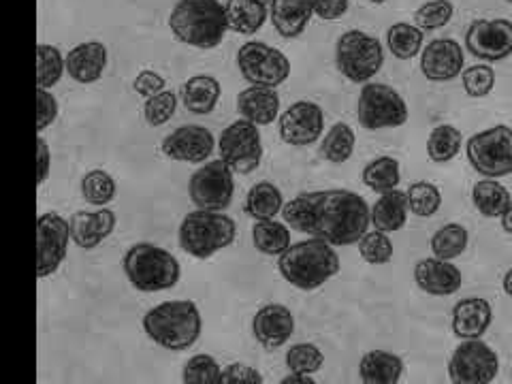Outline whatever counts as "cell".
Listing matches in <instances>:
<instances>
[{"instance_id":"1","label":"cell","mask_w":512,"mask_h":384,"mask_svg":"<svg viewBox=\"0 0 512 384\" xmlns=\"http://www.w3.org/2000/svg\"><path fill=\"white\" fill-rule=\"evenodd\" d=\"M372 207L359 192L327 188L301 192L284 203L282 218L297 233L325 239L331 246H355L367 233Z\"/></svg>"},{"instance_id":"2","label":"cell","mask_w":512,"mask_h":384,"mask_svg":"<svg viewBox=\"0 0 512 384\" xmlns=\"http://www.w3.org/2000/svg\"><path fill=\"white\" fill-rule=\"evenodd\" d=\"M278 269L288 284L312 293L340 274V256L325 239L312 237L288 246L280 254Z\"/></svg>"},{"instance_id":"3","label":"cell","mask_w":512,"mask_h":384,"mask_svg":"<svg viewBox=\"0 0 512 384\" xmlns=\"http://www.w3.org/2000/svg\"><path fill=\"white\" fill-rule=\"evenodd\" d=\"M173 37L197 50H214L227 37V11L220 0H178L169 13Z\"/></svg>"},{"instance_id":"4","label":"cell","mask_w":512,"mask_h":384,"mask_svg":"<svg viewBox=\"0 0 512 384\" xmlns=\"http://www.w3.org/2000/svg\"><path fill=\"white\" fill-rule=\"evenodd\" d=\"M141 325L156 346L182 352L195 346L201 338L203 320L195 301L175 299L158 303L156 308L143 316Z\"/></svg>"},{"instance_id":"5","label":"cell","mask_w":512,"mask_h":384,"mask_svg":"<svg viewBox=\"0 0 512 384\" xmlns=\"http://www.w3.org/2000/svg\"><path fill=\"white\" fill-rule=\"evenodd\" d=\"M124 274L139 293L169 291L180 282L182 267L175 256L154 244H135L124 254Z\"/></svg>"},{"instance_id":"6","label":"cell","mask_w":512,"mask_h":384,"mask_svg":"<svg viewBox=\"0 0 512 384\" xmlns=\"http://www.w3.org/2000/svg\"><path fill=\"white\" fill-rule=\"evenodd\" d=\"M235 235L237 224L231 216L216 210H199V207L184 216L178 231L182 250L201 261L229 248L235 242Z\"/></svg>"},{"instance_id":"7","label":"cell","mask_w":512,"mask_h":384,"mask_svg":"<svg viewBox=\"0 0 512 384\" xmlns=\"http://www.w3.org/2000/svg\"><path fill=\"white\" fill-rule=\"evenodd\" d=\"M335 64L352 84H367L384 64L382 43L363 30H346L335 43Z\"/></svg>"},{"instance_id":"8","label":"cell","mask_w":512,"mask_h":384,"mask_svg":"<svg viewBox=\"0 0 512 384\" xmlns=\"http://www.w3.org/2000/svg\"><path fill=\"white\" fill-rule=\"evenodd\" d=\"M466 154L474 171L485 178L500 180L512 173V128L493 126L468 139Z\"/></svg>"},{"instance_id":"9","label":"cell","mask_w":512,"mask_h":384,"mask_svg":"<svg viewBox=\"0 0 512 384\" xmlns=\"http://www.w3.org/2000/svg\"><path fill=\"white\" fill-rule=\"evenodd\" d=\"M357 118L367 131L399 128L408 122V105L395 88L367 82L357 101Z\"/></svg>"},{"instance_id":"10","label":"cell","mask_w":512,"mask_h":384,"mask_svg":"<svg viewBox=\"0 0 512 384\" xmlns=\"http://www.w3.org/2000/svg\"><path fill=\"white\" fill-rule=\"evenodd\" d=\"M237 69L250 86L278 88L291 75V60L263 41H248L237 52Z\"/></svg>"},{"instance_id":"11","label":"cell","mask_w":512,"mask_h":384,"mask_svg":"<svg viewBox=\"0 0 512 384\" xmlns=\"http://www.w3.org/2000/svg\"><path fill=\"white\" fill-rule=\"evenodd\" d=\"M233 169L222 158L199 167L188 180V195L199 210L224 212L233 201L235 180Z\"/></svg>"},{"instance_id":"12","label":"cell","mask_w":512,"mask_h":384,"mask_svg":"<svg viewBox=\"0 0 512 384\" xmlns=\"http://www.w3.org/2000/svg\"><path fill=\"white\" fill-rule=\"evenodd\" d=\"M218 154L235 173L248 175L259 169L263 160L259 126L248 120H237L229 124L218 139Z\"/></svg>"},{"instance_id":"13","label":"cell","mask_w":512,"mask_h":384,"mask_svg":"<svg viewBox=\"0 0 512 384\" xmlns=\"http://www.w3.org/2000/svg\"><path fill=\"white\" fill-rule=\"evenodd\" d=\"M500 372V357L480 338L463 340L451 361H448V380L455 384H489Z\"/></svg>"},{"instance_id":"14","label":"cell","mask_w":512,"mask_h":384,"mask_svg":"<svg viewBox=\"0 0 512 384\" xmlns=\"http://www.w3.org/2000/svg\"><path fill=\"white\" fill-rule=\"evenodd\" d=\"M71 224L56 212H47L37 220V256L39 278H50L67 259Z\"/></svg>"},{"instance_id":"15","label":"cell","mask_w":512,"mask_h":384,"mask_svg":"<svg viewBox=\"0 0 512 384\" xmlns=\"http://www.w3.org/2000/svg\"><path fill=\"white\" fill-rule=\"evenodd\" d=\"M278 131L284 143L295 148H306L323 139L325 111L312 101H297L280 116Z\"/></svg>"},{"instance_id":"16","label":"cell","mask_w":512,"mask_h":384,"mask_svg":"<svg viewBox=\"0 0 512 384\" xmlns=\"http://www.w3.org/2000/svg\"><path fill=\"white\" fill-rule=\"evenodd\" d=\"M466 50L485 62H500L512 54V22L476 20L466 32Z\"/></svg>"},{"instance_id":"17","label":"cell","mask_w":512,"mask_h":384,"mask_svg":"<svg viewBox=\"0 0 512 384\" xmlns=\"http://www.w3.org/2000/svg\"><path fill=\"white\" fill-rule=\"evenodd\" d=\"M163 154L169 160H178V163H207V158L214 154L216 139L212 131L199 124H186L175 128L171 135L163 139Z\"/></svg>"},{"instance_id":"18","label":"cell","mask_w":512,"mask_h":384,"mask_svg":"<svg viewBox=\"0 0 512 384\" xmlns=\"http://www.w3.org/2000/svg\"><path fill=\"white\" fill-rule=\"evenodd\" d=\"M466 54L455 39H434L421 52V73L429 82H453L463 73Z\"/></svg>"},{"instance_id":"19","label":"cell","mask_w":512,"mask_h":384,"mask_svg":"<svg viewBox=\"0 0 512 384\" xmlns=\"http://www.w3.org/2000/svg\"><path fill=\"white\" fill-rule=\"evenodd\" d=\"M254 340L265 350H278L295 333V316L282 303H269L252 318Z\"/></svg>"},{"instance_id":"20","label":"cell","mask_w":512,"mask_h":384,"mask_svg":"<svg viewBox=\"0 0 512 384\" xmlns=\"http://www.w3.org/2000/svg\"><path fill=\"white\" fill-rule=\"evenodd\" d=\"M414 282L427 295L448 297L459 291L463 276L457 265L434 256V259H423L414 265Z\"/></svg>"},{"instance_id":"21","label":"cell","mask_w":512,"mask_h":384,"mask_svg":"<svg viewBox=\"0 0 512 384\" xmlns=\"http://www.w3.org/2000/svg\"><path fill=\"white\" fill-rule=\"evenodd\" d=\"M116 222V214L107 207H101L96 212H75L69 220L73 244L82 250L99 248L116 231Z\"/></svg>"},{"instance_id":"22","label":"cell","mask_w":512,"mask_h":384,"mask_svg":"<svg viewBox=\"0 0 512 384\" xmlns=\"http://www.w3.org/2000/svg\"><path fill=\"white\" fill-rule=\"evenodd\" d=\"M493 320L491 303L483 297H466L453 308V333L459 340L483 338Z\"/></svg>"},{"instance_id":"23","label":"cell","mask_w":512,"mask_h":384,"mask_svg":"<svg viewBox=\"0 0 512 384\" xmlns=\"http://www.w3.org/2000/svg\"><path fill=\"white\" fill-rule=\"evenodd\" d=\"M107 69V47L99 41L75 45L67 54V73L77 84L99 82Z\"/></svg>"},{"instance_id":"24","label":"cell","mask_w":512,"mask_h":384,"mask_svg":"<svg viewBox=\"0 0 512 384\" xmlns=\"http://www.w3.org/2000/svg\"><path fill=\"white\" fill-rule=\"evenodd\" d=\"M237 111L244 120H248L256 126H267L274 120H278L280 94L276 92V88L250 86V88L239 92Z\"/></svg>"},{"instance_id":"25","label":"cell","mask_w":512,"mask_h":384,"mask_svg":"<svg viewBox=\"0 0 512 384\" xmlns=\"http://www.w3.org/2000/svg\"><path fill=\"white\" fill-rule=\"evenodd\" d=\"M267 7L271 24L284 39L303 35L314 15L310 0H269Z\"/></svg>"},{"instance_id":"26","label":"cell","mask_w":512,"mask_h":384,"mask_svg":"<svg viewBox=\"0 0 512 384\" xmlns=\"http://www.w3.org/2000/svg\"><path fill=\"white\" fill-rule=\"evenodd\" d=\"M222 86L212 75H195L180 88V101L195 116H207L218 107Z\"/></svg>"},{"instance_id":"27","label":"cell","mask_w":512,"mask_h":384,"mask_svg":"<svg viewBox=\"0 0 512 384\" xmlns=\"http://www.w3.org/2000/svg\"><path fill=\"white\" fill-rule=\"evenodd\" d=\"M404 361L389 350L365 352L359 363V378L365 384H395L402 380Z\"/></svg>"},{"instance_id":"28","label":"cell","mask_w":512,"mask_h":384,"mask_svg":"<svg viewBox=\"0 0 512 384\" xmlns=\"http://www.w3.org/2000/svg\"><path fill=\"white\" fill-rule=\"evenodd\" d=\"M408 197L402 190H391L380 195V199L372 205V214L370 220L374 224V229L384 231V233H395L402 231L408 222Z\"/></svg>"},{"instance_id":"29","label":"cell","mask_w":512,"mask_h":384,"mask_svg":"<svg viewBox=\"0 0 512 384\" xmlns=\"http://www.w3.org/2000/svg\"><path fill=\"white\" fill-rule=\"evenodd\" d=\"M224 11H227L229 30L246 37L256 35L269 18V7L263 0H227Z\"/></svg>"},{"instance_id":"30","label":"cell","mask_w":512,"mask_h":384,"mask_svg":"<svg viewBox=\"0 0 512 384\" xmlns=\"http://www.w3.org/2000/svg\"><path fill=\"white\" fill-rule=\"evenodd\" d=\"M252 244L261 254L280 256L291 246V227L286 222H276V218L256 220L252 227Z\"/></svg>"},{"instance_id":"31","label":"cell","mask_w":512,"mask_h":384,"mask_svg":"<svg viewBox=\"0 0 512 384\" xmlns=\"http://www.w3.org/2000/svg\"><path fill=\"white\" fill-rule=\"evenodd\" d=\"M472 203L485 218H502L510 203V192L504 184L493 178H485L474 184L472 188Z\"/></svg>"},{"instance_id":"32","label":"cell","mask_w":512,"mask_h":384,"mask_svg":"<svg viewBox=\"0 0 512 384\" xmlns=\"http://www.w3.org/2000/svg\"><path fill=\"white\" fill-rule=\"evenodd\" d=\"M284 197L276 184L259 182L254 184L246 197V214L252 220H269L282 214Z\"/></svg>"},{"instance_id":"33","label":"cell","mask_w":512,"mask_h":384,"mask_svg":"<svg viewBox=\"0 0 512 384\" xmlns=\"http://www.w3.org/2000/svg\"><path fill=\"white\" fill-rule=\"evenodd\" d=\"M355 143H357L355 131H352L346 122H338L329 128L323 141H320L318 154L333 165H342L346 160H350L352 154H355Z\"/></svg>"},{"instance_id":"34","label":"cell","mask_w":512,"mask_h":384,"mask_svg":"<svg viewBox=\"0 0 512 384\" xmlns=\"http://www.w3.org/2000/svg\"><path fill=\"white\" fill-rule=\"evenodd\" d=\"M399 182H402V167L393 156H380L363 169V184L378 195L395 190Z\"/></svg>"},{"instance_id":"35","label":"cell","mask_w":512,"mask_h":384,"mask_svg":"<svg viewBox=\"0 0 512 384\" xmlns=\"http://www.w3.org/2000/svg\"><path fill=\"white\" fill-rule=\"evenodd\" d=\"M423 41V30L408 22L393 24L387 30V45L397 60H412L414 56H419L423 52Z\"/></svg>"},{"instance_id":"36","label":"cell","mask_w":512,"mask_h":384,"mask_svg":"<svg viewBox=\"0 0 512 384\" xmlns=\"http://www.w3.org/2000/svg\"><path fill=\"white\" fill-rule=\"evenodd\" d=\"M470 244V233L466 227L461 224H444L442 229H438L431 237V252L438 259L444 261H455L459 256L468 250Z\"/></svg>"},{"instance_id":"37","label":"cell","mask_w":512,"mask_h":384,"mask_svg":"<svg viewBox=\"0 0 512 384\" xmlns=\"http://www.w3.org/2000/svg\"><path fill=\"white\" fill-rule=\"evenodd\" d=\"M461 131L451 124L436 126L427 139V156L431 163H451L461 152Z\"/></svg>"},{"instance_id":"38","label":"cell","mask_w":512,"mask_h":384,"mask_svg":"<svg viewBox=\"0 0 512 384\" xmlns=\"http://www.w3.org/2000/svg\"><path fill=\"white\" fill-rule=\"evenodd\" d=\"M64 71H67V58H62L60 50L54 45H37V84L39 88H54Z\"/></svg>"},{"instance_id":"39","label":"cell","mask_w":512,"mask_h":384,"mask_svg":"<svg viewBox=\"0 0 512 384\" xmlns=\"http://www.w3.org/2000/svg\"><path fill=\"white\" fill-rule=\"evenodd\" d=\"M408 207L414 216L419 218H431L440 212L442 207V192L436 184L431 182H414L406 190Z\"/></svg>"},{"instance_id":"40","label":"cell","mask_w":512,"mask_h":384,"mask_svg":"<svg viewBox=\"0 0 512 384\" xmlns=\"http://www.w3.org/2000/svg\"><path fill=\"white\" fill-rule=\"evenodd\" d=\"M116 180L103 169H92L84 175L82 180V197L86 199V203L90 205H109L111 201L116 199Z\"/></svg>"},{"instance_id":"41","label":"cell","mask_w":512,"mask_h":384,"mask_svg":"<svg viewBox=\"0 0 512 384\" xmlns=\"http://www.w3.org/2000/svg\"><path fill=\"white\" fill-rule=\"evenodd\" d=\"M325 355L314 344H295L286 352V367L293 374H316L323 370Z\"/></svg>"},{"instance_id":"42","label":"cell","mask_w":512,"mask_h":384,"mask_svg":"<svg viewBox=\"0 0 512 384\" xmlns=\"http://www.w3.org/2000/svg\"><path fill=\"white\" fill-rule=\"evenodd\" d=\"M393 242L389 239V233L384 231H367L359 239V254L365 263L370 265H387L393 261Z\"/></svg>"},{"instance_id":"43","label":"cell","mask_w":512,"mask_h":384,"mask_svg":"<svg viewBox=\"0 0 512 384\" xmlns=\"http://www.w3.org/2000/svg\"><path fill=\"white\" fill-rule=\"evenodd\" d=\"M182 382L186 384H222V367L212 355H195L184 365Z\"/></svg>"},{"instance_id":"44","label":"cell","mask_w":512,"mask_h":384,"mask_svg":"<svg viewBox=\"0 0 512 384\" xmlns=\"http://www.w3.org/2000/svg\"><path fill=\"white\" fill-rule=\"evenodd\" d=\"M455 7L451 0H431L414 13V22L421 30H440L453 20Z\"/></svg>"},{"instance_id":"45","label":"cell","mask_w":512,"mask_h":384,"mask_svg":"<svg viewBox=\"0 0 512 384\" xmlns=\"http://www.w3.org/2000/svg\"><path fill=\"white\" fill-rule=\"evenodd\" d=\"M461 84L468 96L472 99H485L493 92L495 86V71L489 64H474V67L463 69L461 73Z\"/></svg>"},{"instance_id":"46","label":"cell","mask_w":512,"mask_h":384,"mask_svg":"<svg viewBox=\"0 0 512 384\" xmlns=\"http://www.w3.org/2000/svg\"><path fill=\"white\" fill-rule=\"evenodd\" d=\"M175 109H178V96L171 90H163L146 99V105H143V118H146L150 126H163L173 118Z\"/></svg>"},{"instance_id":"47","label":"cell","mask_w":512,"mask_h":384,"mask_svg":"<svg viewBox=\"0 0 512 384\" xmlns=\"http://www.w3.org/2000/svg\"><path fill=\"white\" fill-rule=\"evenodd\" d=\"M58 118V101L47 88H37V131L43 133Z\"/></svg>"},{"instance_id":"48","label":"cell","mask_w":512,"mask_h":384,"mask_svg":"<svg viewBox=\"0 0 512 384\" xmlns=\"http://www.w3.org/2000/svg\"><path fill=\"white\" fill-rule=\"evenodd\" d=\"M263 376L259 370H254L244 363H231L222 370V384H261Z\"/></svg>"},{"instance_id":"49","label":"cell","mask_w":512,"mask_h":384,"mask_svg":"<svg viewBox=\"0 0 512 384\" xmlns=\"http://www.w3.org/2000/svg\"><path fill=\"white\" fill-rule=\"evenodd\" d=\"M165 86H167L165 77L160 75V73H156V71H150V69H143V71L135 77V82H133L135 92H137L139 96H143V99H150V96L167 90Z\"/></svg>"},{"instance_id":"50","label":"cell","mask_w":512,"mask_h":384,"mask_svg":"<svg viewBox=\"0 0 512 384\" xmlns=\"http://www.w3.org/2000/svg\"><path fill=\"white\" fill-rule=\"evenodd\" d=\"M310 3H312V11L316 18L325 20V22L340 20L342 15L348 11V0H310Z\"/></svg>"},{"instance_id":"51","label":"cell","mask_w":512,"mask_h":384,"mask_svg":"<svg viewBox=\"0 0 512 384\" xmlns=\"http://www.w3.org/2000/svg\"><path fill=\"white\" fill-rule=\"evenodd\" d=\"M37 148H39V154H37V160H39V175H37V182L39 186L50 178V169H52V152H50V146H47V141L43 137L37 139Z\"/></svg>"},{"instance_id":"52","label":"cell","mask_w":512,"mask_h":384,"mask_svg":"<svg viewBox=\"0 0 512 384\" xmlns=\"http://www.w3.org/2000/svg\"><path fill=\"white\" fill-rule=\"evenodd\" d=\"M295 382H299V384H314V378L308 376V374H293L291 372V376H286L282 380V384H295Z\"/></svg>"},{"instance_id":"53","label":"cell","mask_w":512,"mask_h":384,"mask_svg":"<svg viewBox=\"0 0 512 384\" xmlns=\"http://www.w3.org/2000/svg\"><path fill=\"white\" fill-rule=\"evenodd\" d=\"M502 229H504L508 235H512V199H510V203H508V207H506V212L502 214Z\"/></svg>"},{"instance_id":"54","label":"cell","mask_w":512,"mask_h":384,"mask_svg":"<svg viewBox=\"0 0 512 384\" xmlns=\"http://www.w3.org/2000/svg\"><path fill=\"white\" fill-rule=\"evenodd\" d=\"M502 286H504V293L512 299V269L506 271V276H504V280H502Z\"/></svg>"},{"instance_id":"55","label":"cell","mask_w":512,"mask_h":384,"mask_svg":"<svg viewBox=\"0 0 512 384\" xmlns=\"http://www.w3.org/2000/svg\"><path fill=\"white\" fill-rule=\"evenodd\" d=\"M372 5H382V3H387V0H370Z\"/></svg>"},{"instance_id":"56","label":"cell","mask_w":512,"mask_h":384,"mask_svg":"<svg viewBox=\"0 0 512 384\" xmlns=\"http://www.w3.org/2000/svg\"><path fill=\"white\" fill-rule=\"evenodd\" d=\"M506 3H510V5H512V0H506Z\"/></svg>"}]
</instances>
